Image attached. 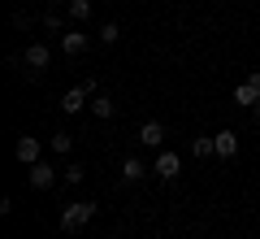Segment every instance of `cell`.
Listing matches in <instances>:
<instances>
[{"label":"cell","instance_id":"1","mask_svg":"<svg viewBox=\"0 0 260 239\" xmlns=\"http://www.w3.org/2000/svg\"><path fill=\"white\" fill-rule=\"evenodd\" d=\"M95 200H74V204H65L61 209V230H70V235H74V230H83L87 222H95Z\"/></svg>","mask_w":260,"mask_h":239},{"label":"cell","instance_id":"2","mask_svg":"<svg viewBox=\"0 0 260 239\" xmlns=\"http://www.w3.org/2000/svg\"><path fill=\"white\" fill-rule=\"evenodd\" d=\"M152 174H156L160 183H174V178L182 174V156H178L174 148H156V161H152Z\"/></svg>","mask_w":260,"mask_h":239},{"label":"cell","instance_id":"3","mask_svg":"<svg viewBox=\"0 0 260 239\" xmlns=\"http://www.w3.org/2000/svg\"><path fill=\"white\" fill-rule=\"evenodd\" d=\"M56 178H61V174H56V166H52V161H35V166H26V183L35 187V192H48V187H52Z\"/></svg>","mask_w":260,"mask_h":239},{"label":"cell","instance_id":"4","mask_svg":"<svg viewBox=\"0 0 260 239\" xmlns=\"http://www.w3.org/2000/svg\"><path fill=\"white\" fill-rule=\"evenodd\" d=\"M22 65H26L30 74H44L48 65H52V48H48V44H26V52H22Z\"/></svg>","mask_w":260,"mask_h":239},{"label":"cell","instance_id":"5","mask_svg":"<svg viewBox=\"0 0 260 239\" xmlns=\"http://www.w3.org/2000/svg\"><path fill=\"white\" fill-rule=\"evenodd\" d=\"M13 156H18L22 166H35V161H44V144H39L35 135H18V144H13Z\"/></svg>","mask_w":260,"mask_h":239},{"label":"cell","instance_id":"6","mask_svg":"<svg viewBox=\"0 0 260 239\" xmlns=\"http://www.w3.org/2000/svg\"><path fill=\"white\" fill-rule=\"evenodd\" d=\"M87 44H91V39H87L78 26L61 31V52H65V57H83V52H87Z\"/></svg>","mask_w":260,"mask_h":239},{"label":"cell","instance_id":"7","mask_svg":"<svg viewBox=\"0 0 260 239\" xmlns=\"http://www.w3.org/2000/svg\"><path fill=\"white\" fill-rule=\"evenodd\" d=\"M87 100H91V92H87L83 83L70 87V92L61 96V113H83V109H87Z\"/></svg>","mask_w":260,"mask_h":239},{"label":"cell","instance_id":"8","mask_svg":"<svg viewBox=\"0 0 260 239\" xmlns=\"http://www.w3.org/2000/svg\"><path fill=\"white\" fill-rule=\"evenodd\" d=\"M213 144H217V156H221V161H234V156H239V135H234V130H217Z\"/></svg>","mask_w":260,"mask_h":239},{"label":"cell","instance_id":"9","mask_svg":"<svg viewBox=\"0 0 260 239\" xmlns=\"http://www.w3.org/2000/svg\"><path fill=\"white\" fill-rule=\"evenodd\" d=\"M139 144H143V148H165V126H160L156 118L143 122V126H139Z\"/></svg>","mask_w":260,"mask_h":239},{"label":"cell","instance_id":"10","mask_svg":"<svg viewBox=\"0 0 260 239\" xmlns=\"http://www.w3.org/2000/svg\"><path fill=\"white\" fill-rule=\"evenodd\" d=\"M234 104H243V109H256V104H260V92L247 83V78H243V83H234Z\"/></svg>","mask_w":260,"mask_h":239},{"label":"cell","instance_id":"11","mask_svg":"<svg viewBox=\"0 0 260 239\" xmlns=\"http://www.w3.org/2000/svg\"><path fill=\"white\" fill-rule=\"evenodd\" d=\"M91 113H95V118H100V122H109L113 113H117V104H113V96L95 92V96H91Z\"/></svg>","mask_w":260,"mask_h":239},{"label":"cell","instance_id":"12","mask_svg":"<svg viewBox=\"0 0 260 239\" xmlns=\"http://www.w3.org/2000/svg\"><path fill=\"white\" fill-rule=\"evenodd\" d=\"M143 174H148V166H143L139 156H126V161H121V178H126V183H139Z\"/></svg>","mask_w":260,"mask_h":239},{"label":"cell","instance_id":"13","mask_svg":"<svg viewBox=\"0 0 260 239\" xmlns=\"http://www.w3.org/2000/svg\"><path fill=\"white\" fill-rule=\"evenodd\" d=\"M48 148H52L56 156H70V152H74V135H65V130H56V135L48 139Z\"/></svg>","mask_w":260,"mask_h":239},{"label":"cell","instance_id":"14","mask_svg":"<svg viewBox=\"0 0 260 239\" xmlns=\"http://www.w3.org/2000/svg\"><path fill=\"white\" fill-rule=\"evenodd\" d=\"M191 156H200V161H208V156H217V144H213V135H200L191 144Z\"/></svg>","mask_w":260,"mask_h":239},{"label":"cell","instance_id":"15","mask_svg":"<svg viewBox=\"0 0 260 239\" xmlns=\"http://www.w3.org/2000/svg\"><path fill=\"white\" fill-rule=\"evenodd\" d=\"M61 178H65V183H70V187H78V183H83V178H87V166H83V161H70Z\"/></svg>","mask_w":260,"mask_h":239},{"label":"cell","instance_id":"16","mask_svg":"<svg viewBox=\"0 0 260 239\" xmlns=\"http://www.w3.org/2000/svg\"><path fill=\"white\" fill-rule=\"evenodd\" d=\"M70 18L87 22V18H91V0H70Z\"/></svg>","mask_w":260,"mask_h":239},{"label":"cell","instance_id":"17","mask_svg":"<svg viewBox=\"0 0 260 239\" xmlns=\"http://www.w3.org/2000/svg\"><path fill=\"white\" fill-rule=\"evenodd\" d=\"M117 39H121V26L117 22H104L100 26V44H117Z\"/></svg>","mask_w":260,"mask_h":239},{"label":"cell","instance_id":"18","mask_svg":"<svg viewBox=\"0 0 260 239\" xmlns=\"http://www.w3.org/2000/svg\"><path fill=\"white\" fill-rule=\"evenodd\" d=\"M30 22H35L30 13H13V26H18V31H30Z\"/></svg>","mask_w":260,"mask_h":239},{"label":"cell","instance_id":"19","mask_svg":"<svg viewBox=\"0 0 260 239\" xmlns=\"http://www.w3.org/2000/svg\"><path fill=\"white\" fill-rule=\"evenodd\" d=\"M247 83H251V87L260 92V70H251V74H247Z\"/></svg>","mask_w":260,"mask_h":239},{"label":"cell","instance_id":"20","mask_svg":"<svg viewBox=\"0 0 260 239\" xmlns=\"http://www.w3.org/2000/svg\"><path fill=\"white\" fill-rule=\"evenodd\" d=\"M251 118H256V126H260V104H256V109H251Z\"/></svg>","mask_w":260,"mask_h":239},{"label":"cell","instance_id":"21","mask_svg":"<svg viewBox=\"0 0 260 239\" xmlns=\"http://www.w3.org/2000/svg\"><path fill=\"white\" fill-rule=\"evenodd\" d=\"M48 5H61V0H48Z\"/></svg>","mask_w":260,"mask_h":239}]
</instances>
